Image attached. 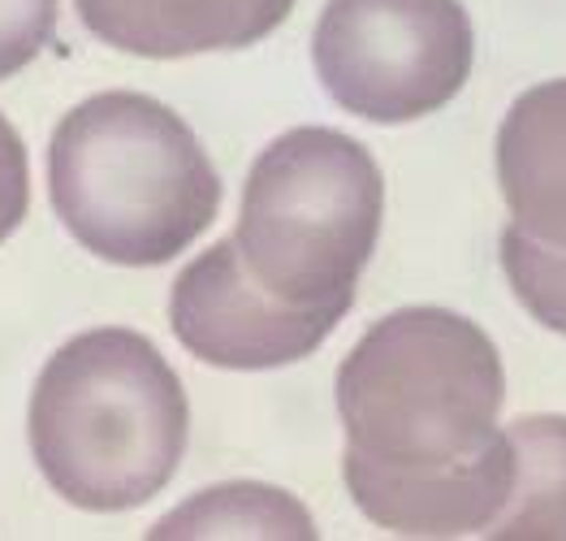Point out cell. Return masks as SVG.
Here are the masks:
<instances>
[{
    "instance_id": "cell-1",
    "label": "cell",
    "mask_w": 566,
    "mask_h": 541,
    "mask_svg": "<svg viewBox=\"0 0 566 541\" xmlns=\"http://www.w3.org/2000/svg\"><path fill=\"white\" fill-rule=\"evenodd\" d=\"M48 191L78 243L126 269L169 264L221 208L217 169L190 126L139 92H104L61 117Z\"/></svg>"
},
{
    "instance_id": "cell-2",
    "label": "cell",
    "mask_w": 566,
    "mask_h": 541,
    "mask_svg": "<svg viewBox=\"0 0 566 541\" xmlns=\"http://www.w3.org/2000/svg\"><path fill=\"white\" fill-rule=\"evenodd\" d=\"M31 450L65 502L108 516L151 502L187 450L178 373L135 330H92L61 346L31 394Z\"/></svg>"
},
{
    "instance_id": "cell-3",
    "label": "cell",
    "mask_w": 566,
    "mask_h": 541,
    "mask_svg": "<svg viewBox=\"0 0 566 541\" xmlns=\"http://www.w3.org/2000/svg\"><path fill=\"white\" fill-rule=\"evenodd\" d=\"M506 373L493 339L459 312L402 308L337 368L346 450L385 468H446L493 443Z\"/></svg>"
},
{
    "instance_id": "cell-4",
    "label": "cell",
    "mask_w": 566,
    "mask_h": 541,
    "mask_svg": "<svg viewBox=\"0 0 566 541\" xmlns=\"http://www.w3.org/2000/svg\"><path fill=\"white\" fill-rule=\"evenodd\" d=\"M380 217L385 183L373 152L303 126L251 165L234 243L247 273L290 308H350Z\"/></svg>"
},
{
    "instance_id": "cell-5",
    "label": "cell",
    "mask_w": 566,
    "mask_h": 541,
    "mask_svg": "<svg viewBox=\"0 0 566 541\" xmlns=\"http://www.w3.org/2000/svg\"><path fill=\"white\" fill-rule=\"evenodd\" d=\"M472 22L459 0H329L312 65L346 113L402 126L437 113L472 74Z\"/></svg>"
},
{
    "instance_id": "cell-6",
    "label": "cell",
    "mask_w": 566,
    "mask_h": 541,
    "mask_svg": "<svg viewBox=\"0 0 566 541\" xmlns=\"http://www.w3.org/2000/svg\"><path fill=\"white\" fill-rule=\"evenodd\" d=\"M346 308H290L269 295L242 264L238 243L226 239L190 260L169 295V325L195 360L255 373L282 368L337 330Z\"/></svg>"
},
{
    "instance_id": "cell-7",
    "label": "cell",
    "mask_w": 566,
    "mask_h": 541,
    "mask_svg": "<svg viewBox=\"0 0 566 541\" xmlns=\"http://www.w3.org/2000/svg\"><path fill=\"white\" fill-rule=\"evenodd\" d=\"M342 477L355 507L398 538H468L502 516L515 486V455L502 429L480 455L446 468H385L346 450Z\"/></svg>"
},
{
    "instance_id": "cell-8",
    "label": "cell",
    "mask_w": 566,
    "mask_h": 541,
    "mask_svg": "<svg viewBox=\"0 0 566 541\" xmlns=\"http://www.w3.org/2000/svg\"><path fill=\"white\" fill-rule=\"evenodd\" d=\"M95 40L130 56L178 61L251 49L290 18L294 0H74Z\"/></svg>"
},
{
    "instance_id": "cell-9",
    "label": "cell",
    "mask_w": 566,
    "mask_h": 541,
    "mask_svg": "<svg viewBox=\"0 0 566 541\" xmlns=\"http://www.w3.org/2000/svg\"><path fill=\"white\" fill-rule=\"evenodd\" d=\"M497 183L523 235L566 251V79L511 104L497 131Z\"/></svg>"
},
{
    "instance_id": "cell-10",
    "label": "cell",
    "mask_w": 566,
    "mask_h": 541,
    "mask_svg": "<svg viewBox=\"0 0 566 541\" xmlns=\"http://www.w3.org/2000/svg\"><path fill=\"white\" fill-rule=\"evenodd\" d=\"M515 486L484 529L502 541H566V416H520L506 429Z\"/></svg>"
},
{
    "instance_id": "cell-11",
    "label": "cell",
    "mask_w": 566,
    "mask_h": 541,
    "mask_svg": "<svg viewBox=\"0 0 566 541\" xmlns=\"http://www.w3.org/2000/svg\"><path fill=\"white\" fill-rule=\"evenodd\" d=\"M147 538H316V524L298 498H290L277 486L255 481H230L195 493L190 502L174 507Z\"/></svg>"
},
{
    "instance_id": "cell-12",
    "label": "cell",
    "mask_w": 566,
    "mask_h": 541,
    "mask_svg": "<svg viewBox=\"0 0 566 541\" xmlns=\"http://www.w3.org/2000/svg\"><path fill=\"white\" fill-rule=\"evenodd\" d=\"M502 269L523 308L554 334H566V251L527 239L520 226L502 235Z\"/></svg>"
},
{
    "instance_id": "cell-13",
    "label": "cell",
    "mask_w": 566,
    "mask_h": 541,
    "mask_svg": "<svg viewBox=\"0 0 566 541\" xmlns=\"http://www.w3.org/2000/svg\"><path fill=\"white\" fill-rule=\"evenodd\" d=\"M61 0H0V79L27 70L52 44Z\"/></svg>"
},
{
    "instance_id": "cell-14",
    "label": "cell",
    "mask_w": 566,
    "mask_h": 541,
    "mask_svg": "<svg viewBox=\"0 0 566 541\" xmlns=\"http://www.w3.org/2000/svg\"><path fill=\"white\" fill-rule=\"evenodd\" d=\"M31 204V169H27V148L13 122L0 113V243L22 226Z\"/></svg>"
}]
</instances>
